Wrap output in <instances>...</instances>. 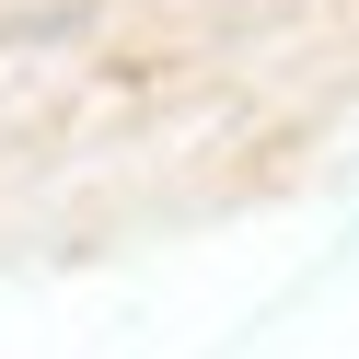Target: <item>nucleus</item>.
Segmentation results:
<instances>
[]
</instances>
